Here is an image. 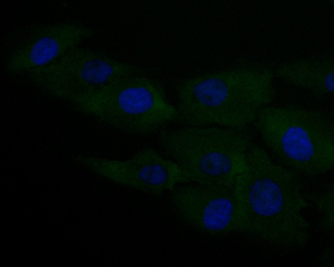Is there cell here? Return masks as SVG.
<instances>
[{"label": "cell", "instance_id": "ba28073f", "mask_svg": "<svg viewBox=\"0 0 334 267\" xmlns=\"http://www.w3.org/2000/svg\"><path fill=\"white\" fill-rule=\"evenodd\" d=\"M76 160L99 176L153 196L171 192L178 185L190 183L175 162L151 147L142 148L124 160L84 156Z\"/></svg>", "mask_w": 334, "mask_h": 267}, {"label": "cell", "instance_id": "8992f818", "mask_svg": "<svg viewBox=\"0 0 334 267\" xmlns=\"http://www.w3.org/2000/svg\"><path fill=\"white\" fill-rule=\"evenodd\" d=\"M146 72L144 68L137 65L78 46L50 64L30 70L24 75L44 94L69 102L122 78Z\"/></svg>", "mask_w": 334, "mask_h": 267}, {"label": "cell", "instance_id": "8fae6325", "mask_svg": "<svg viewBox=\"0 0 334 267\" xmlns=\"http://www.w3.org/2000/svg\"><path fill=\"white\" fill-rule=\"evenodd\" d=\"M316 209L321 214L320 228L324 232H331L334 224V190L333 183H330L323 190L310 195Z\"/></svg>", "mask_w": 334, "mask_h": 267}, {"label": "cell", "instance_id": "5b68a950", "mask_svg": "<svg viewBox=\"0 0 334 267\" xmlns=\"http://www.w3.org/2000/svg\"><path fill=\"white\" fill-rule=\"evenodd\" d=\"M69 103L113 128L138 135L160 132L177 116L162 85L146 74L122 78Z\"/></svg>", "mask_w": 334, "mask_h": 267}, {"label": "cell", "instance_id": "7c38bea8", "mask_svg": "<svg viewBox=\"0 0 334 267\" xmlns=\"http://www.w3.org/2000/svg\"><path fill=\"white\" fill-rule=\"evenodd\" d=\"M319 265L323 266H333V251L331 247L325 249L319 259Z\"/></svg>", "mask_w": 334, "mask_h": 267}, {"label": "cell", "instance_id": "277c9868", "mask_svg": "<svg viewBox=\"0 0 334 267\" xmlns=\"http://www.w3.org/2000/svg\"><path fill=\"white\" fill-rule=\"evenodd\" d=\"M158 142L190 183L228 187L245 169L247 153L253 143L245 130L216 126L162 129Z\"/></svg>", "mask_w": 334, "mask_h": 267}, {"label": "cell", "instance_id": "30bf717a", "mask_svg": "<svg viewBox=\"0 0 334 267\" xmlns=\"http://www.w3.org/2000/svg\"><path fill=\"white\" fill-rule=\"evenodd\" d=\"M275 77L304 89L319 100L334 90V60L331 55H311L285 61L273 70Z\"/></svg>", "mask_w": 334, "mask_h": 267}, {"label": "cell", "instance_id": "52a82bcc", "mask_svg": "<svg viewBox=\"0 0 334 267\" xmlns=\"http://www.w3.org/2000/svg\"><path fill=\"white\" fill-rule=\"evenodd\" d=\"M170 201L179 217L205 234L250 235L246 215L233 187L189 183L170 192Z\"/></svg>", "mask_w": 334, "mask_h": 267}, {"label": "cell", "instance_id": "3957f363", "mask_svg": "<svg viewBox=\"0 0 334 267\" xmlns=\"http://www.w3.org/2000/svg\"><path fill=\"white\" fill-rule=\"evenodd\" d=\"M276 162L300 176L316 177L334 167V123L322 111L294 104L268 105L253 123Z\"/></svg>", "mask_w": 334, "mask_h": 267}, {"label": "cell", "instance_id": "7a4b0ae2", "mask_svg": "<svg viewBox=\"0 0 334 267\" xmlns=\"http://www.w3.org/2000/svg\"><path fill=\"white\" fill-rule=\"evenodd\" d=\"M274 78L272 69L257 64L182 78L175 85V121L244 130L274 100Z\"/></svg>", "mask_w": 334, "mask_h": 267}, {"label": "cell", "instance_id": "9c48e42d", "mask_svg": "<svg viewBox=\"0 0 334 267\" xmlns=\"http://www.w3.org/2000/svg\"><path fill=\"white\" fill-rule=\"evenodd\" d=\"M95 34V30L78 23L43 24L30 27L13 42L6 68L11 74H24L46 66L69 49Z\"/></svg>", "mask_w": 334, "mask_h": 267}, {"label": "cell", "instance_id": "6da1fadb", "mask_svg": "<svg viewBox=\"0 0 334 267\" xmlns=\"http://www.w3.org/2000/svg\"><path fill=\"white\" fill-rule=\"evenodd\" d=\"M246 167L233 188L246 215L250 235L284 249L304 247L310 226L304 214L308 206L301 176L274 161L253 143Z\"/></svg>", "mask_w": 334, "mask_h": 267}]
</instances>
